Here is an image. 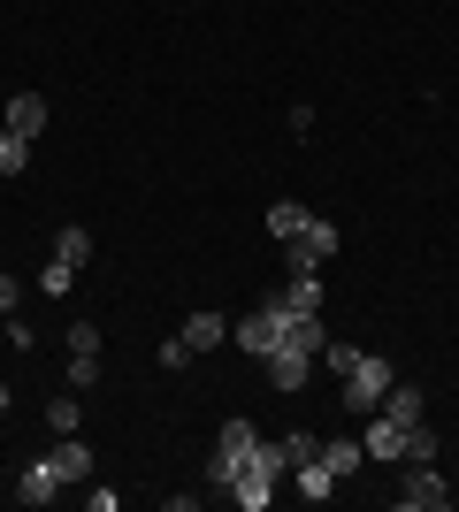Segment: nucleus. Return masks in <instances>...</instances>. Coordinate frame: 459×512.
<instances>
[{
  "label": "nucleus",
  "mask_w": 459,
  "mask_h": 512,
  "mask_svg": "<svg viewBox=\"0 0 459 512\" xmlns=\"http://www.w3.org/2000/svg\"><path fill=\"white\" fill-rule=\"evenodd\" d=\"M284 474H291V436H261L253 459L238 467V482H230V505L238 512H268L276 490H284Z\"/></svg>",
  "instance_id": "obj_1"
},
{
  "label": "nucleus",
  "mask_w": 459,
  "mask_h": 512,
  "mask_svg": "<svg viewBox=\"0 0 459 512\" xmlns=\"http://www.w3.org/2000/svg\"><path fill=\"white\" fill-rule=\"evenodd\" d=\"M391 383H398V367L383 360V352H352V360H345V413H352V421H368Z\"/></svg>",
  "instance_id": "obj_2"
},
{
  "label": "nucleus",
  "mask_w": 459,
  "mask_h": 512,
  "mask_svg": "<svg viewBox=\"0 0 459 512\" xmlns=\"http://www.w3.org/2000/svg\"><path fill=\"white\" fill-rule=\"evenodd\" d=\"M253 444H261V428H253V421H222V436H215V459H207V482H215L222 497H230L238 467L253 459Z\"/></svg>",
  "instance_id": "obj_3"
},
{
  "label": "nucleus",
  "mask_w": 459,
  "mask_h": 512,
  "mask_svg": "<svg viewBox=\"0 0 459 512\" xmlns=\"http://www.w3.org/2000/svg\"><path fill=\"white\" fill-rule=\"evenodd\" d=\"M284 337H291V314H284L276 299H268V306H253V314H245L238 329H230V344H238V352H253V360H268V352H276Z\"/></svg>",
  "instance_id": "obj_4"
},
{
  "label": "nucleus",
  "mask_w": 459,
  "mask_h": 512,
  "mask_svg": "<svg viewBox=\"0 0 459 512\" xmlns=\"http://www.w3.org/2000/svg\"><path fill=\"white\" fill-rule=\"evenodd\" d=\"M337 253V222H322V214H314V222H306L299 237H284V260H291V276H322V260Z\"/></svg>",
  "instance_id": "obj_5"
},
{
  "label": "nucleus",
  "mask_w": 459,
  "mask_h": 512,
  "mask_svg": "<svg viewBox=\"0 0 459 512\" xmlns=\"http://www.w3.org/2000/svg\"><path fill=\"white\" fill-rule=\"evenodd\" d=\"M398 505H406V512H444V505H452V482L437 474V459H429V467H406V490H398Z\"/></svg>",
  "instance_id": "obj_6"
},
{
  "label": "nucleus",
  "mask_w": 459,
  "mask_h": 512,
  "mask_svg": "<svg viewBox=\"0 0 459 512\" xmlns=\"http://www.w3.org/2000/svg\"><path fill=\"white\" fill-rule=\"evenodd\" d=\"M360 451H368L375 467H406V428L383 421V413H368V436H360Z\"/></svg>",
  "instance_id": "obj_7"
},
{
  "label": "nucleus",
  "mask_w": 459,
  "mask_h": 512,
  "mask_svg": "<svg viewBox=\"0 0 459 512\" xmlns=\"http://www.w3.org/2000/svg\"><path fill=\"white\" fill-rule=\"evenodd\" d=\"M261 367H268V383L291 398V390H306V375H314V352H299V344H276Z\"/></svg>",
  "instance_id": "obj_8"
},
{
  "label": "nucleus",
  "mask_w": 459,
  "mask_h": 512,
  "mask_svg": "<svg viewBox=\"0 0 459 512\" xmlns=\"http://www.w3.org/2000/svg\"><path fill=\"white\" fill-rule=\"evenodd\" d=\"M0 130H16V138H46V92H16Z\"/></svg>",
  "instance_id": "obj_9"
},
{
  "label": "nucleus",
  "mask_w": 459,
  "mask_h": 512,
  "mask_svg": "<svg viewBox=\"0 0 459 512\" xmlns=\"http://www.w3.org/2000/svg\"><path fill=\"white\" fill-rule=\"evenodd\" d=\"M314 459H322V467L337 474V482H352V474L368 467V451H360V436H329V444L314 451Z\"/></svg>",
  "instance_id": "obj_10"
},
{
  "label": "nucleus",
  "mask_w": 459,
  "mask_h": 512,
  "mask_svg": "<svg viewBox=\"0 0 459 512\" xmlns=\"http://www.w3.org/2000/svg\"><path fill=\"white\" fill-rule=\"evenodd\" d=\"M46 467L62 474V482H85V474H92V444H85V436H62V444L46 451Z\"/></svg>",
  "instance_id": "obj_11"
},
{
  "label": "nucleus",
  "mask_w": 459,
  "mask_h": 512,
  "mask_svg": "<svg viewBox=\"0 0 459 512\" xmlns=\"http://www.w3.org/2000/svg\"><path fill=\"white\" fill-rule=\"evenodd\" d=\"M16 497H23V505H54V497H62V474L46 467V459H31L23 482H16Z\"/></svg>",
  "instance_id": "obj_12"
},
{
  "label": "nucleus",
  "mask_w": 459,
  "mask_h": 512,
  "mask_svg": "<svg viewBox=\"0 0 459 512\" xmlns=\"http://www.w3.org/2000/svg\"><path fill=\"white\" fill-rule=\"evenodd\" d=\"M176 337L192 344V352H215V344H222V337H230V321H222V314H207V306H199V314H192V321H184V329H176Z\"/></svg>",
  "instance_id": "obj_13"
},
{
  "label": "nucleus",
  "mask_w": 459,
  "mask_h": 512,
  "mask_svg": "<svg viewBox=\"0 0 459 512\" xmlns=\"http://www.w3.org/2000/svg\"><path fill=\"white\" fill-rule=\"evenodd\" d=\"M291 482H299V497H306V505H322V497H337V490H345V482H337V474H329L322 459H306V467H291Z\"/></svg>",
  "instance_id": "obj_14"
},
{
  "label": "nucleus",
  "mask_w": 459,
  "mask_h": 512,
  "mask_svg": "<svg viewBox=\"0 0 459 512\" xmlns=\"http://www.w3.org/2000/svg\"><path fill=\"white\" fill-rule=\"evenodd\" d=\"M375 413H383V421H398V428H414V421H421V390H414V383H391Z\"/></svg>",
  "instance_id": "obj_15"
},
{
  "label": "nucleus",
  "mask_w": 459,
  "mask_h": 512,
  "mask_svg": "<svg viewBox=\"0 0 459 512\" xmlns=\"http://www.w3.org/2000/svg\"><path fill=\"white\" fill-rule=\"evenodd\" d=\"M306 222H314V214H306L299 199H276V207H268V237H276V245H284V237H299Z\"/></svg>",
  "instance_id": "obj_16"
},
{
  "label": "nucleus",
  "mask_w": 459,
  "mask_h": 512,
  "mask_svg": "<svg viewBox=\"0 0 459 512\" xmlns=\"http://www.w3.org/2000/svg\"><path fill=\"white\" fill-rule=\"evenodd\" d=\"M54 260H69V268H85V260H92V230H85V222L54 230Z\"/></svg>",
  "instance_id": "obj_17"
},
{
  "label": "nucleus",
  "mask_w": 459,
  "mask_h": 512,
  "mask_svg": "<svg viewBox=\"0 0 459 512\" xmlns=\"http://www.w3.org/2000/svg\"><path fill=\"white\" fill-rule=\"evenodd\" d=\"M276 306H284V314H322V283H314V276H291V291Z\"/></svg>",
  "instance_id": "obj_18"
},
{
  "label": "nucleus",
  "mask_w": 459,
  "mask_h": 512,
  "mask_svg": "<svg viewBox=\"0 0 459 512\" xmlns=\"http://www.w3.org/2000/svg\"><path fill=\"white\" fill-rule=\"evenodd\" d=\"M46 428H54V436H77V428H85V406H77V398H54V406H46Z\"/></svg>",
  "instance_id": "obj_19"
},
{
  "label": "nucleus",
  "mask_w": 459,
  "mask_h": 512,
  "mask_svg": "<svg viewBox=\"0 0 459 512\" xmlns=\"http://www.w3.org/2000/svg\"><path fill=\"white\" fill-rule=\"evenodd\" d=\"M69 360H100V329H92V321H69Z\"/></svg>",
  "instance_id": "obj_20"
},
{
  "label": "nucleus",
  "mask_w": 459,
  "mask_h": 512,
  "mask_svg": "<svg viewBox=\"0 0 459 512\" xmlns=\"http://www.w3.org/2000/svg\"><path fill=\"white\" fill-rule=\"evenodd\" d=\"M429 459H437V428H406V467H429Z\"/></svg>",
  "instance_id": "obj_21"
},
{
  "label": "nucleus",
  "mask_w": 459,
  "mask_h": 512,
  "mask_svg": "<svg viewBox=\"0 0 459 512\" xmlns=\"http://www.w3.org/2000/svg\"><path fill=\"white\" fill-rule=\"evenodd\" d=\"M23 161H31V138L0 130V176H23Z\"/></svg>",
  "instance_id": "obj_22"
},
{
  "label": "nucleus",
  "mask_w": 459,
  "mask_h": 512,
  "mask_svg": "<svg viewBox=\"0 0 459 512\" xmlns=\"http://www.w3.org/2000/svg\"><path fill=\"white\" fill-rule=\"evenodd\" d=\"M69 283H77V268H69V260H46V268H39V291H46V299H62Z\"/></svg>",
  "instance_id": "obj_23"
},
{
  "label": "nucleus",
  "mask_w": 459,
  "mask_h": 512,
  "mask_svg": "<svg viewBox=\"0 0 459 512\" xmlns=\"http://www.w3.org/2000/svg\"><path fill=\"white\" fill-rule=\"evenodd\" d=\"M100 375H108V367H100V360H69V383H77V390H92V383H100Z\"/></svg>",
  "instance_id": "obj_24"
},
{
  "label": "nucleus",
  "mask_w": 459,
  "mask_h": 512,
  "mask_svg": "<svg viewBox=\"0 0 459 512\" xmlns=\"http://www.w3.org/2000/svg\"><path fill=\"white\" fill-rule=\"evenodd\" d=\"M192 360H199V352H192L184 337H169V344H161V367H192Z\"/></svg>",
  "instance_id": "obj_25"
},
{
  "label": "nucleus",
  "mask_w": 459,
  "mask_h": 512,
  "mask_svg": "<svg viewBox=\"0 0 459 512\" xmlns=\"http://www.w3.org/2000/svg\"><path fill=\"white\" fill-rule=\"evenodd\" d=\"M8 306H16V276H0V314H8Z\"/></svg>",
  "instance_id": "obj_26"
},
{
  "label": "nucleus",
  "mask_w": 459,
  "mask_h": 512,
  "mask_svg": "<svg viewBox=\"0 0 459 512\" xmlns=\"http://www.w3.org/2000/svg\"><path fill=\"white\" fill-rule=\"evenodd\" d=\"M0 413H8V383H0Z\"/></svg>",
  "instance_id": "obj_27"
}]
</instances>
